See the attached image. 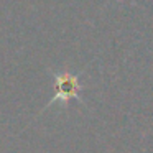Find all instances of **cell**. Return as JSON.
<instances>
[{
  "mask_svg": "<svg viewBox=\"0 0 153 153\" xmlns=\"http://www.w3.org/2000/svg\"><path fill=\"white\" fill-rule=\"evenodd\" d=\"M54 86H56V94L53 96V99L48 102L46 107H50L53 102L59 100L61 104H68L71 99H77L79 100V91H81V84H79V77L76 74H71L68 71L59 73L54 76Z\"/></svg>",
  "mask_w": 153,
  "mask_h": 153,
  "instance_id": "6da1fadb",
  "label": "cell"
}]
</instances>
